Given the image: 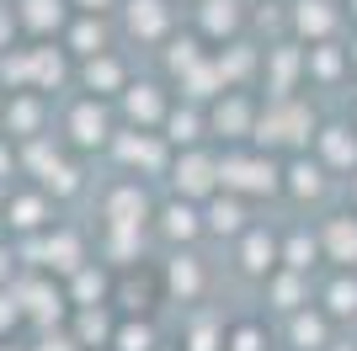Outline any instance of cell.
<instances>
[{
	"label": "cell",
	"mask_w": 357,
	"mask_h": 351,
	"mask_svg": "<svg viewBox=\"0 0 357 351\" xmlns=\"http://www.w3.org/2000/svg\"><path fill=\"white\" fill-rule=\"evenodd\" d=\"M144 341H149L144 330H123V351H144Z\"/></svg>",
	"instance_id": "6da1fadb"
}]
</instances>
